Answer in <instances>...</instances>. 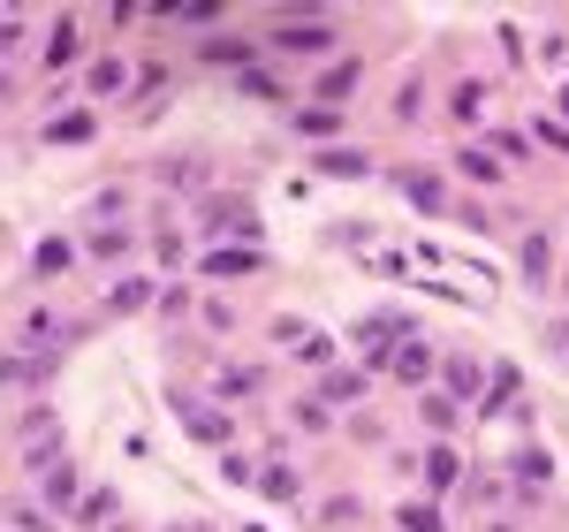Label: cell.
Wrapping results in <instances>:
<instances>
[{"label": "cell", "instance_id": "cell-11", "mask_svg": "<svg viewBox=\"0 0 569 532\" xmlns=\"http://www.w3.org/2000/svg\"><path fill=\"white\" fill-rule=\"evenodd\" d=\"M92 259H99V267L130 259V228H92Z\"/></svg>", "mask_w": 569, "mask_h": 532}, {"label": "cell", "instance_id": "cell-7", "mask_svg": "<svg viewBox=\"0 0 569 532\" xmlns=\"http://www.w3.org/2000/svg\"><path fill=\"white\" fill-rule=\"evenodd\" d=\"M175 411L190 418V434H205V441H228V418H221V411H205V403H190V395H175Z\"/></svg>", "mask_w": 569, "mask_h": 532}, {"label": "cell", "instance_id": "cell-14", "mask_svg": "<svg viewBox=\"0 0 569 532\" xmlns=\"http://www.w3.org/2000/svg\"><path fill=\"white\" fill-rule=\"evenodd\" d=\"M69 54H76V15H61V23H54V38H46V69H61Z\"/></svg>", "mask_w": 569, "mask_h": 532}, {"label": "cell", "instance_id": "cell-13", "mask_svg": "<svg viewBox=\"0 0 569 532\" xmlns=\"http://www.w3.org/2000/svg\"><path fill=\"white\" fill-rule=\"evenodd\" d=\"M144 305H152V289H144L138 274H130V282H115V297H107V312H122V320H130V312H144Z\"/></svg>", "mask_w": 569, "mask_h": 532}, {"label": "cell", "instance_id": "cell-23", "mask_svg": "<svg viewBox=\"0 0 569 532\" xmlns=\"http://www.w3.org/2000/svg\"><path fill=\"white\" fill-rule=\"evenodd\" d=\"M54 138H61V145H76V138H92V115H61V122H54Z\"/></svg>", "mask_w": 569, "mask_h": 532}, {"label": "cell", "instance_id": "cell-32", "mask_svg": "<svg viewBox=\"0 0 569 532\" xmlns=\"http://www.w3.org/2000/svg\"><path fill=\"white\" fill-rule=\"evenodd\" d=\"M167 532H190V525H167Z\"/></svg>", "mask_w": 569, "mask_h": 532}, {"label": "cell", "instance_id": "cell-18", "mask_svg": "<svg viewBox=\"0 0 569 532\" xmlns=\"http://www.w3.org/2000/svg\"><path fill=\"white\" fill-rule=\"evenodd\" d=\"M107 518H115V495H107V487H92V495L76 503V525H107Z\"/></svg>", "mask_w": 569, "mask_h": 532}, {"label": "cell", "instance_id": "cell-29", "mask_svg": "<svg viewBox=\"0 0 569 532\" xmlns=\"http://www.w3.org/2000/svg\"><path fill=\"white\" fill-rule=\"evenodd\" d=\"M540 138H547L555 153H569V122H540Z\"/></svg>", "mask_w": 569, "mask_h": 532}, {"label": "cell", "instance_id": "cell-25", "mask_svg": "<svg viewBox=\"0 0 569 532\" xmlns=\"http://www.w3.org/2000/svg\"><path fill=\"white\" fill-rule=\"evenodd\" d=\"M478 107H486V92H478V84H463V92H455V115H463V122H478Z\"/></svg>", "mask_w": 569, "mask_h": 532}, {"label": "cell", "instance_id": "cell-26", "mask_svg": "<svg viewBox=\"0 0 569 532\" xmlns=\"http://www.w3.org/2000/svg\"><path fill=\"white\" fill-rule=\"evenodd\" d=\"M319 168H327V176H365V161H357V153H327Z\"/></svg>", "mask_w": 569, "mask_h": 532}, {"label": "cell", "instance_id": "cell-3", "mask_svg": "<svg viewBox=\"0 0 569 532\" xmlns=\"http://www.w3.org/2000/svg\"><path fill=\"white\" fill-rule=\"evenodd\" d=\"M274 46H282V54H327V46H334V23H282Z\"/></svg>", "mask_w": 569, "mask_h": 532}, {"label": "cell", "instance_id": "cell-16", "mask_svg": "<svg viewBox=\"0 0 569 532\" xmlns=\"http://www.w3.org/2000/svg\"><path fill=\"white\" fill-rule=\"evenodd\" d=\"M84 92H99V99L122 92V61H92V69H84Z\"/></svg>", "mask_w": 569, "mask_h": 532}, {"label": "cell", "instance_id": "cell-33", "mask_svg": "<svg viewBox=\"0 0 569 532\" xmlns=\"http://www.w3.org/2000/svg\"><path fill=\"white\" fill-rule=\"evenodd\" d=\"M244 532H251V525H244Z\"/></svg>", "mask_w": 569, "mask_h": 532}, {"label": "cell", "instance_id": "cell-8", "mask_svg": "<svg viewBox=\"0 0 569 532\" xmlns=\"http://www.w3.org/2000/svg\"><path fill=\"white\" fill-rule=\"evenodd\" d=\"M403 198H411L418 213H440V176H432V168H411V176H403Z\"/></svg>", "mask_w": 569, "mask_h": 532}, {"label": "cell", "instance_id": "cell-12", "mask_svg": "<svg viewBox=\"0 0 569 532\" xmlns=\"http://www.w3.org/2000/svg\"><path fill=\"white\" fill-rule=\"evenodd\" d=\"M365 395V373H327L319 380V403H357Z\"/></svg>", "mask_w": 569, "mask_h": 532}, {"label": "cell", "instance_id": "cell-27", "mask_svg": "<svg viewBox=\"0 0 569 532\" xmlns=\"http://www.w3.org/2000/svg\"><path fill=\"white\" fill-rule=\"evenodd\" d=\"M342 518H357V495H334V503L319 510V525H342Z\"/></svg>", "mask_w": 569, "mask_h": 532}, {"label": "cell", "instance_id": "cell-31", "mask_svg": "<svg viewBox=\"0 0 569 532\" xmlns=\"http://www.w3.org/2000/svg\"><path fill=\"white\" fill-rule=\"evenodd\" d=\"M562 115H569V92H562Z\"/></svg>", "mask_w": 569, "mask_h": 532}, {"label": "cell", "instance_id": "cell-28", "mask_svg": "<svg viewBox=\"0 0 569 532\" xmlns=\"http://www.w3.org/2000/svg\"><path fill=\"white\" fill-rule=\"evenodd\" d=\"M463 168H471L478 182H494V176H501V161H494V153H463Z\"/></svg>", "mask_w": 569, "mask_h": 532}, {"label": "cell", "instance_id": "cell-9", "mask_svg": "<svg viewBox=\"0 0 569 532\" xmlns=\"http://www.w3.org/2000/svg\"><path fill=\"white\" fill-rule=\"evenodd\" d=\"M426 480H432V487H455V480H463V457H455L448 441H432V449H426Z\"/></svg>", "mask_w": 569, "mask_h": 532}, {"label": "cell", "instance_id": "cell-5", "mask_svg": "<svg viewBox=\"0 0 569 532\" xmlns=\"http://www.w3.org/2000/svg\"><path fill=\"white\" fill-rule=\"evenodd\" d=\"M311 92H319V99H327V107H342V99H349V92H357V61H334V69H327V76H319V84H311Z\"/></svg>", "mask_w": 569, "mask_h": 532}, {"label": "cell", "instance_id": "cell-17", "mask_svg": "<svg viewBox=\"0 0 569 532\" xmlns=\"http://www.w3.org/2000/svg\"><path fill=\"white\" fill-rule=\"evenodd\" d=\"M259 388H266V373H259V365H236V373L221 380V395H236V403H244V395H259Z\"/></svg>", "mask_w": 569, "mask_h": 532}, {"label": "cell", "instance_id": "cell-15", "mask_svg": "<svg viewBox=\"0 0 569 532\" xmlns=\"http://www.w3.org/2000/svg\"><path fill=\"white\" fill-rule=\"evenodd\" d=\"M23 343H31V351H54V343H61V320H54V312H31V320H23Z\"/></svg>", "mask_w": 569, "mask_h": 532}, {"label": "cell", "instance_id": "cell-4", "mask_svg": "<svg viewBox=\"0 0 569 532\" xmlns=\"http://www.w3.org/2000/svg\"><path fill=\"white\" fill-rule=\"evenodd\" d=\"M440 380H448V403H471V395H478V380H486V373H478V365H471V357H440Z\"/></svg>", "mask_w": 569, "mask_h": 532}, {"label": "cell", "instance_id": "cell-1", "mask_svg": "<svg viewBox=\"0 0 569 532\" xmlns=\"http://www.w3.org/2000/svg\"><path fill=\"white\" fill-rule=\"evenodd\" d=\"M388 373H395V380H403V388H426L432 373H440V357H432L426 343H418V335H411V343H395V357H388Z\"/></svg>", "mask_w": 569, "mask_h": 532}, {"label": "cell", "instance_id": "cell-6", "mask_svg": "<svg viewBox=\"0 0 569 532\" xmlns=\"http://www.w3.org/2000/svg\"><path fill=\"white\" fill-rule=\"evenodd\" d=\"M31 274H69V236H38V251H31Z\"/></svg>", "mask_w": 569, "mask_h": 532}, {"label": "cell", "instance_id": "cell-19", "mask_svg": "<svg viewBox=\"0 0 569 532\" xmlns=\"http://www.w3.org/2000/svg\"><path fill=\"white\" fill-rule=\"evenodd\" d=\"M395 518H403V532H448V525H440V510H432V503H403Z\"/></svg>", "mask_w": 569, "mask_h": 532}, {"label": "cell", "instance_id": "cell-21", "mask_svg": "<svg viewBox=\"0 0 569 532\" xmlns=\"http://www.w3.org/2000/svg\"><path fill=\"white\" fill-rule=\"evenodd\" d=\"M259 487H266L274 503H288V495H296V472H288V464H266V472H259Z\"/></svg>", "mask_w": 569, "mask_h": 532}, {"label": "cell", "instance_id": "cell-20", "mask_svg": "<svg viewBox=\"0 0 569 532\" xmlns=\"http://www.w3.org/2000/svg\"><path fill=\"white\" fill-rule=\"evenodd\" d=\"M501 495H509V487H501V480H486V472H478V480H463V503H478V510H494Z\"/></svg>", "mask_w": 569, "mask_h": 532}, {"label": "cell", "instance_id": "cell-24", "mask_svg": "<svg viewBox=\"0 0 569 532\" xmlns=\"http://www.w3.org/2000/svg\"><path fill=\"white\" fill-rule=\"evenodd\" d=\"M524 274H532V282H547V236H532V244H524Z\"/></svg>", "mask_w": 569, "mask_h": 532}, {"label": "cell", "instance_id": "cell-10", "mask_svg": "<svg viewBox=\"0 0 569 532\" xmlns=\"http://www.w3.org/2000/svg\"><path fill=\"white\" fill-rule=\"evenodd\" d=\"M46 503L76 518V503H84V495H76V472H69V464H54V472H46Z\"/></svg>", "mask_w": 569, "mask_h": 532}, {"label": "cell", "instance_id": "cell-30", "mask_svg": "<svg viewBox=\"0 0 569 532\" xmlns=\"http://www.w3.org/2000/svg\"><path fill=\"white\" fill-rule=\"evenodd\" d=\"M486 532H524V525H509V518H494V525H486Z\"/></svg>", "mask_w": 569, "mask_h": 532}, {"label": "cell", "instance_id": "cell-22", "mask_svg": "<svg viewBox=\"0 0 569 532\" xmlns=\"http://www.w3.org/2000/svg\"><path fill=\"white\" fill-rule=\"evenodd\" d=\"M486 145H494V161H524V153H532V145H524V138H517V130H494V138H486Z\"/></svg>", "mask_w": 569, "mask_h": 532}, {"label": "cell", "instance_id": "cell-2", "mask_svg": "<svg viewBox=\"0 0 569 532\" xmlns=\"http://www.w3.org/2000/svg\"><path fill=\"white\" fill-rule=\"evenodd\" d=\"M259 267H266L259 244H236V251L221 244V251H205V274H213V282H236V274H259Z\"/></svg>", "mask_w": 569, "mask_h": 532}]
</instances>
